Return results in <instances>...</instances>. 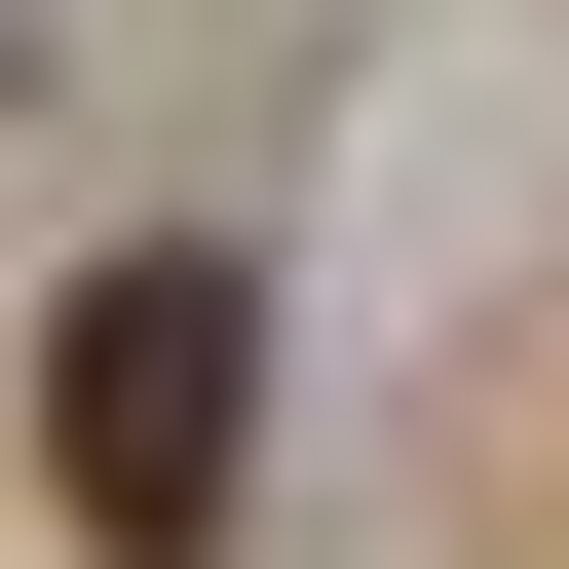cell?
Listing matches in <instances>:
<instances>
[{"label": "cell", "instance_id": "obj_1", "mask_svg": "<svg viewBox=\"0 0 569 569\" xmlns=\"http://www.w3.org/2000/svg\"><path fill=\"white\" fill-rule=\"evenodd\" d=\"M39 493H77V569H228V493H266V266H228V228H114V266H77Z\"/></svg>", "mask_w": 569, "mask_h": 569}]
</instances>
